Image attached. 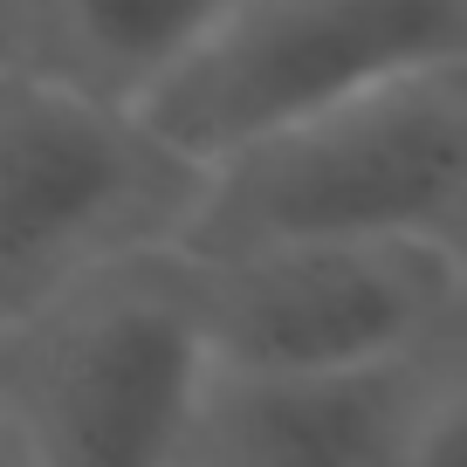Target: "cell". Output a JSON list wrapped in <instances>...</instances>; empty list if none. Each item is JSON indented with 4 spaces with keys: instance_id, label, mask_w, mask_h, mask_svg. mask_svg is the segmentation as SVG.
<instances>
[{
    "instance_id": "9c48e42d",
    "label": "cell",
    "mask_w": 467,
    "mask_h": 467,
    "mask_svg": "<svg viewBox=\"0 0 467 467\" xmlns=\"http://www.w3.org/2000/svg\"><path fill=\"white\" fill-rule=\"evenodd\" d=\"M35 21H42V0H0V69L35 62Z\"/></svg>"
},
{
    "instance_id": "8992f818",
    "label": "cell",
    "mask_w": 467,
    "mask_h": 467,
    "mask_svg": "<svg viewBox=\"0 0 467 467\" xmlns=\"http://www.w3.org/2000/svg\"><path fill=\"white\" fill-rule=\"evenodd\" d=\"M440 385L412 365L262 371L213 365L179 467H379L412 461Z\"/></svg>"
},
{
    "instance_id": "3957f363",
    "label": "cell",
    "mask_w": 467,
    "mask_h": 467,
    "mask_svg": "<svg viewBox=\"0 0 467 467\" xmlns=\"http://www.w3.org/2000/svg\"><path fill=\"white\" fill-rule=\"evenodd\" d=\"M206 165L48 62L0 69V330L151 248H179Z\"/></svg>"
},
{
    "instance_id": "277c9868",
    "label": "cell",
    "mask_w": 467,
    "mask_h": 467,
    "mask_svg": "<svg viewBox=\"0 0 467 467\" xmlns=\"http://www.w3.org/2000/svg\"><path fill=\"white\" fill-rule=\"evenodd\" d=\"M467 69V0H241L145 103L186 159L220 165L350 97Z\"/></svg>"
},
{
    "instance_id": "5b68a950",
    "label": "cell",
    "mask_w": 467,
    "mask_h": 467,
    "mask_svg": "<svg viewBox=\"0 0 467 467\" xmlns=\"http://www.w3.org/2000/svg\"><path fill=\"white\" fill-rule=\"evenodd\" d=\"M192 282L213 365L365 371L412 365L467 309V248L453 234L282 241L227 262H192Z\"/></svg>"
},
{
    "instance_id": "6da1fadb",
    "label": "cell",
    "mask_w": 467,
    "mask_h": 467,
    "mask_svg": "<svg viewBox=\"0 0 467 467\" xmlns=\"http://www.w3.org/2000/svg\"><path fill=\"white\" fill-rule=\"evenodd\" d=\"M213 379L200 282L179 248L110 262L0 330V461H186Z\"/></svg>"
},
{
    "instance_id": "52a82bcc",
    "label": "cell",
    "mask_w": 467,
    "mask_h": 467,
    "mask_svg": "<svg viewBox=\"0 0 467 467\" xmlns=\"http://www.w3.org/2000/svg\"><path fill=\"white\" fill-rule=\"evenodd\" d=\"M241 0H42L35 62L145 110Z\"/></svg>"
},
{
    "instance_id": "ba28073f",
    "label": "cell",
    "mask_w": 467,
    "mask_h": 467,
    "mask_svg": "<svg viewBox=\"0 0 467 467\" xmlns=\"http://www.w3.org/2000/svg\"><path fill=\"white\" fill-rule=\"evenodd\" d=\"M412 461H440V467H467V385L433 392V412L420 426V447Z\"/></svg>"
},
{
    "instance_id": "7a4b0ae2",
    "label": "cell",
    "mask_w": 467,
    "mask_h": 467,
    "mask_svg": "<svg viewBox=\"0 0 467 467\" xmlns=\"http://www.w3.org/2000/svg\"><path fill=\"white\" fill-rule=\"evenodd\" d=\"M467 227V69L350 97L289 131H268L206 165L179 254L282 248V241H365V234Z\"/></svg>"
}]
</instances>
